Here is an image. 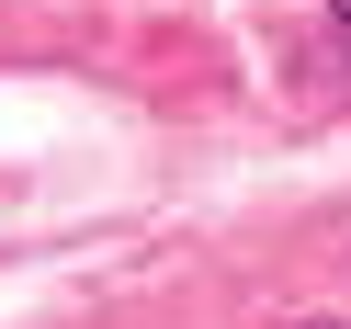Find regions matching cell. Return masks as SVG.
Here are the masks:
<instances>
[{
    "label": "cell",
    "mask_w": 351,
    "mask_h": 329,
    "mask_svg": "<svg viewBox=\"0 0 351 329\" xmlns=\"http://www.w3.org/2000/svg\"><path fill=\"white\" fill-rule=\"evenodd\" d=\"M283 329H351V318H283Z\"/></svg>",
    "instance_id": "6da1fadb"
},
{
    "label": "cell",
    "mask_w": 351,
    "mask_h": 329,
    "mask_svg": "<svg viewBox=\"0 0 351 329\" xmlns=\"http://www.w3.org/2000/svg\"><path fill=\"white\" fill-rule=\"evenodd\" d=\"M328 12H340V23H351V0H328Z\"/></svg>",
    "instance_id": "7a4b0ae2"
}]
</instances>
